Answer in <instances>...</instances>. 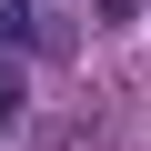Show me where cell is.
I'll use <instances>...</instances> for the list:
<instances>
[{
	"label": "cell",
	"mask_w": 151,
	"mask_h": 151,
	"mask_svg": "<svg viewBox=\"0 0 151 151\" xmlns=\"http://www.w3.org/2000/svg\"><path fill=\"white\" fill-rule=\"evenodd\" d=\"M20 40H40V20H30L20 0H10V10H0V50H20Z\"/></svg>",
	"instance_id": "1"
},
{
	"label": "cell",
	"mask_w": 151,
	"mask_h": 151,
	"mask_svg": "<svg viewBox=\"0 0 151 151\" xmlns=\"http://www.w3.org/2000/svg\"><path fill=\"white\" fill-rule=\"evenodd\" d=\"M20 101H30V91H20V70H10V60H0V131H10V121H20Z\"/></svg>",
	"instance_id": "2"
},
{
	"label": "cell",
	"mask_w": 151,
	"mask_h": 151,
	"mask_svg": "<svg viewBox=\"0 0 151 151\" xmlns=\"http://www.w3.org/2000/svg\"><path fill=\"white\" fill-rule=\"evenodd\" d=\"M91 10H101V20H131V10H151V0H91Z\"/></svg>",
	"instance_id": "3"
}]
</instances>
